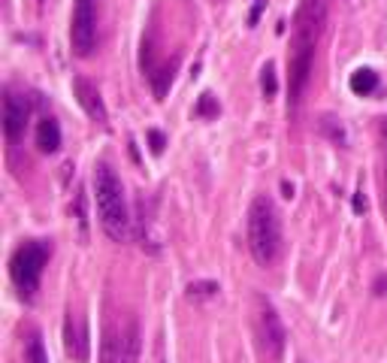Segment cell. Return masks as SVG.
Instances as JSON below:
<instances>
[{
  "instance_id": "cell-15",
  "label": "cell",
  "mask_w": 387,
  "mask_h": 363,
  "mask_svg": "<svg viewBox=\"0 0 387 363\" xmlns=\"http://www.w3.org/2000/svg\"><path fill=\"white\" fill-rule=\"evenodd\" d=\"M218 281H191L188 285V300H209V297H218Z\"/></svg>"
},
{
  "instance_id": "cell-23",
  "label": "cell",
  "mask_w": 387,
  "mask_h": 363,
  "mask_svg": "<svg viewBox=\"0 0 387 363\" xmlns=\"http://www.w3.org/2000/svg\"><path fill=\"white\" fill-rule=\"evenodd\" d=\"M158 363H164V360H158Z\"/></svg>"
},
{
  "instance_id": "cell-16",
  "label": "cell",
  "mask_w": 387,
  "mask_h": 363,
  "mask_svg": "<svg viewBox=\"0 0 387 363\" xmlns=\"http://www.w3.org/2000/svg\"><path fill=\"white\" fill-rule=\"evenodd\" d=\"M321 130H324L327 136H330L333 142H339V145H345V127L339 125V118H333V115H324V118H321Z\"/></svg>"
},
{
  "instance_id": "cell-2",
  "label": "cell",
  "mask_w": 387,
  "mask_h": 363,
  "mask_svg": "<svg viewBox=\"0 0 387 363\" xmlns=\"http://www.w3.org/2000/svg\"><path fill=\"white\" fill-rule=\"evenodd\" d=\"M94 197H97V215L103 224L106 236L112 242H127L130 239V209L124 197L121 179L109 164L94 166Z\"/></svg>"
},
{
  "instance_id": "cell-6",
  "label": "cell",
  "mask_w": 387,
  "mask_h": 363,
  "mask_svg": "<svg viewBox=\"0 0 387 363\" xmlns=\"http://www.w3.org/2000/svg\"><path fill=\"white\" fill-rule=\"evenodd\" d=\"M140 360V327L134 318H124L121 324H106L103 351L100 363H136Z\"/></svg>"
},
{
  "instance_id": "cell-10",
  "label": "cell",
  "mask_w": 387,
  "mask_h": 363,
  "mask_svg": "<svg viewBox=\"0 0 387 363\" xmlns=\"http://www.w3.org/2000/svg\"><path fill=\"white\" fill-rule=\"evenodd\" d=\"M73 88H76V100H79V106L85 109V115H88L91 121H97V125H109V112H106V103H103V97H100V91H97V85H91L85 76H79L76 82H73Z\"/></svg>"
},
{
  "instance_id": "cell-3",
  "label": "cell",
  "mask_w": 387,
  "mask_h": 363,
  "mask_svg": "<svg viewBox=\"0 0 387 363\" xmlns=\"http://www.w3.org/2000/svg\"><path fill=\"white\" fill-rule=\"evenodd\" d=\"M248 249L260 266H273L282 251V221L275 203L260 194L248 209Z\"/></svg>"
},
{
  "instance_id": "cell-21",
  "label": "cell",
  "mask_w": 387,
  "mask_h": 363,
  "mask_svg": "<svg viewBox=\"0 0 387 363\" xmlns=\"http://www.w3.org/2000/svg\"><path fill=\"white\" fill-rule=\"evenodd\" d=\"M354 212H366V194L363 191L354 194Z\"/></svg>"
},
{
  "instance_id": "cell-18",
  "label": "cell",
  "mask_w": 387,
  "mask_h": 363,
  "mask_svg": "<svg viewBox=\"0 0 387 363\" xmlns=\"http://www.w3.org/2000/svg\"><path fill=\"white\" fill-rule=\"evenodd\" d=\"M221 112V106H218V100L212 97V94H203L200 103H197V115L200 118H215V115Z\"/></svg>"
},
{
  "instance_id": "cell-8",
  "label": "cell",
  "mask_w": 387,
  "mask_h": 363,
  "mask_svg": "<svg viewBox=\"0 0 387 363\" xmlns=\"http://www.w3.org/2000/svg\"><path fill=\"white\" fill-rule=\"evenodd\" d=\"M64 351L76 363H88V358H91L88 321H85V315L76 309H70L67 318H64Z\"/></svg>"
},
{
  "instance_id": "cell-4",
  "label": "cell",
  "mask_w": 387,
  "mask_h": 363,
  "mask_svg": "<svg viewBox=\"0 0 387 363\" xmlns=\"http://www.w3.org/2000/svg\"><path fill=\"white\" fill-rule=\"evenodd\" d=\"M254 339H258V351L264 363H282L284 345H288V333L266 297H254Z\"/></svg>"
},
{
  "instance_id": "cell-13",
  "label": "cell",
  "mask_w": 387,
  "mask_h": 363,
  "mask_svg": "<svg viewBox=\"0 0 387 363\" xmlns=\"http://www.w3.org/2000/svg\"><path fill=\"white\" fill-rule=\"evenodd\" d=\"M173 70H176L173 64H164V67H158V70L149 73L151 88H155V97H158V100H164L166 91H170V85H173Z\"/></svg>"
},
{
  "instance_id": "cell-9",
  "label": "cell",
  "mask_w": 387,
  "mask_h": 363,
  "mask_svg": "<svg viewBox=\"0 0 387 363\" xmlns=\"http://www.w3.org/2000/svg\"><path fill=\"white\" fill-rule=\"evenodd\" d=\"M27 118H31V103H27V97L6 91V97H3V134L10 136V140H18V136L25 134Z\"/></svg>"
},
{
  "instance_id": "cell-7",
  "label": "cell",
  "mask_w": 387,
  "mask_h": 363,
  "mask_svg": "<svg viewBox=\"0 0 387 363\" xmlns=\"http://www.w3.org/2000/svg\"><path fill=\"white\" fill-rule=\"evenodd\" d=\"M97 16L100 0H76L73 6V25H70V42L79 58H88L97 46Z\"/></svg>"
},
{
  "instance_id": "cell-14",
  "label": "cell",
  "mask_w": 387,
  "mask_h": 363,
  "mask_svg": "<svg viewBox=\"0 0 387 363\" xmlns=\"http://www.w3.org/2000/svg\"><path fill=\"white\" fill-rule=\"evenodd\" d=\"M25 363H49V354H46V345H42L40 333H31L25 339Z\"/></svg>"
},
{
  "instance_id": "cell-12",
  "label": "cell",
  "mask_w": 387,
  "mask_h": 363,
  "mask_svg": "<svg viewBox=\"0 0 387 363\" xmlns=\"http://www.w3.org/2000/svg\"><path fill=\"white\" fill-rule=\"evenodd\" d=\"M351 91L354 94H360V97H366V94H372L378 88V73L375 70H369V67H360V70H354L351 73Z\"/></svg>"
},
{
  "instance_id": "cell-11",
  "label": "cell",
  "mask_w": 387,
  "mask_h": 363,
  "mask_svg": "<svg viewBox=\"0 0 387 363\" xmlns=\"http://www.w3.org/2000/svg\"><path fill=\"white\" fill-rule=\"evenodd\" d=\"M36 145H40V151H46V155L61 149V127H58L55 118L40 121V127H36Z\"/></svg>"
},
{
  "instance_id": "cell-19",
  "label": "cell",
  "mask_w": 387,
  "mask_h": 363,
  "mask_svg": "<svg viewBox=\"0 0 387 363\" xmlns=\"http://www.w3.org/2000/svg\"><path fill=\"white\" fill-rule=\"evenodd\" d=\"M149 142H151V151H155V155H160V151H164V145H166V140H164V134H160V130H149Z\"/></svg>"
},
{
  "instance_id": "cell-17",
  "label": "cell",
  "mask_w": 387,
  "mask_h": 363,
  "mask_svg": "<svg viewBox=\"0 0 387 363\" xmlns=\"http://www.w3.org/2000/svg\"><path fill=\"white\" fill-rule=\"evenodd\" d=\"M260 88H264L266 100L275 97V91H279V79H275V67H273V64H266L264 73H260Z\"/></svg>"
},
{
  "instance_id": "cell-22",
  "label": "cell",
  "mask_w": 387,
  "mask_h": 363,
  "mask_svg": "<svg viewBox=\"0 0 387 363\" xmlns=\"http://www.w3.org/2000/svg\"><path fill=\"white\" fill-rule=\"evenodd\" d=\"M378 134H382V149H387V118L378 121Z\"/></svg>"
},
{
  "instance_id": "cell-5",
  "label": "cell",
  "mask_w": 387,
  "mask_h": 363,
  "mask_svg": "<svg viewBox=\"0 0 387 363\" xmlns=\"http://www.w3.org/2000/svg\"><path fill=\"white\" fill-rule=\"evenodd\" d=\"M46 260H49V245L36 242V239L18 245L16 254H12L10 275H12V281H16L18 294L25 297V300H31V297L36 294V288H40V275H42Z\"/></svg>"
},
{
  "instance_id": "cell-1",
  "label": "cell",
  "mask_w": 387,
  "mask_h": 363,
  "mask_svg": "<svg viewBox=\"0 0 387 363\" xmlns=\"http://www.w3.org/2000/svg\"><path fill=\"white\" fill-rule=\"evenodd\" d=\"M324 27V0H303L294 18V40H290V112H297L303 91L312 79V64H315V49Z\"/></svg>"
},
{
  "instance_id": "cell-20",
  "label": "cell",
  "mask_w": 387,
  "mask_h": 363,
  "mask_svg": "<svg viewBox=\"0 0 387 363\" xmlns=\"http://www.w3.org/2000/svg\"><path fill=\"white\" fill-rule=\"evenodd\" d=\"M382 206H384V215H387V149H384V176H382Z\"/></svg>"
}]
</instances>
